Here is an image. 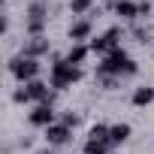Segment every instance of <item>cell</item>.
Segmentation results:
<instances>
[{"instance_id":"cell-9","label":"cell","mask_w":154,"mask_h":154,"mask_svg":"<svg viewBox=\"0 0 154 154\" xmlns=\"http://www.w3.org/2000/svg\"><path fill=\"white\" fill-rule=\"evenodd\" d=\"M91 18H79V21H72L69 24V39L72 42H85V39H91Z\"/></svg>"},{"instance_id":"cell-3","label":"cell","mask_w":154,"mask_h":154,"mask_svg":"<svg viewBox=\"0 0 154 154\" xmlns=\"http://www.w3.org/2000/svg\"><path fill=\"white\" fill-rule=\"evenodd\" d=\"M9 69H12V75L18 82H33V79H39V60L36 57H27V54H15L12 60H9Z\"/></svg>"},{"instance_id":"cell-24","label":"cell","mask_w":154,"mask_h":154,"mask_svg":"<svg viewBox=\"0 0 154 154\" xmlns=\"http://www.w3.org/2000/svg\"><path fill=\"white\" fill-rule=\"evenodd\" d=\"M82 154H85V151H82Z\"/></svg>"},{"instance_id":"cell-12","label":"cell","mask_w":154,"mask_h":154,"mask_svg":"<svg viewBox=\"0 0 154 154\" xmlns=\"http://www.w3.org/2000/svg\"><path fill=\"white\" fill-rule=\"evenodd\" d=\"M27 18L33 21H48V0H33L27 6Z\"/></svg>"},{"instance_id":"cell-20","label":"cell","mask_w":154,"mask_h":154,"mask_svg":"<svg viewBox=\"0 0 154 154\" xmlns=\"http://www.w3.org/2000/svg\"><path fill=\"white\" fill-rule=\"evenodd\" d=\"M12 100H15V103H30V94H27V88H18V91L12 94Z\"/></svg>"},{"instance_id":"cell-5","label":"cell","mask_w":154,"mask_h":154,"mask_svg":"<svg viewBox=\"0 0 154 154\" xmlns=\"http://www.w3.org/2000/svg\"><path fill=\"white\" fill-rule=\"evenodd\" d=\"M72 139V130L66 127V124H51V127H45V142H48V148H60V145H66Z\"/></svg>"},{"instance_id":"cell-19","label":"cell","mask_w":154,"mask_h":154,"mask_svg":"<svg viewBox=\"0 0 154 154\" xmlns=\"http://www.w3.org/2000/svg\"><path fill=\"white\" fill-rule=\"evenodd\" d=\"M133 36H136L139 42H151V39H148V36H151V30H148V27H133Z\"/></svg>"},{"instance_id":"cell-6","label":"cell","mask_w":154,"mask_h":154,"mask_svg":"<svg viewBox=\"0 0 154 154\" xmlns=\"http://www.w3.org/2000/svg\"><path fill=\"white\" fill-rule=\"evenodd\" d=\"M24 88H27L30 100H36V103H51V97H54V88H51L48 82H42V79H33V82H27Z\"/></svg>"},{"instance_id":"cell-18","label":"cell","mask_w":154,"mask_h":154,"mask_svg":"<svg viewBox=\"0 0 154 154\" xmlns=\"http://www.w3.org/2000/svg\"><path fill=\"white\" fill-rule=\"evenodd\" d=\"M85 154H109V145H103V142H85Z\"/></svg>"},{"instance_id":"cell-16","label":"cell","mask_w":154,"mask_h":154,"mask_svg":"<svg viewBox=\"0 0 154 154\" xmlns=\"http://www.w3.org/2000/svg\"><path fill=\"white\" fill-rule=\"evenodd\" d=\"M91 6H94L91 0H69V12H72V15H85V12H94Z\"/></svg>"},{"instance_id":"cell-8","label":"cell","mask_w":154,"mask_h":154,"mask_svg":"<svg viewBox=\"0 0 154 154\" xmlns=\"http://www.w3.org/2000/svg\"><path fill=\"white\" fill-rule=\"evenodd\" d=\"M21 54H27V57H42V54H48V39L45 36H30V39H24V48H21Z\"/></svg>"},{"instance_id":"cell-21","label":"cell","mask_w":154,"mask_h":154,"mask_svg":"<svg viewBox=\"0 0 154 154\" xmlns=\"http://www.w3.org/2000/svg\"><path fill=\"white\" fill-rule=\"evenodd\" d=\"M60 124H66V127H69V130H72V127H75V124H79V115H72V112H66V115H63V121H60Z\"/></svg>"},{"instance_id":"cell-13","label":"cell","mask_w":154,"mask_h":154,"mask_svg":"<svg viewBox=\"0 0 154 154\" xmlns=\"http://www.w3.org/2000/svg\"><path fill=\"white\" fill-rule=\"evenodd\" d=\"M130 124H112L109 127V139H112V145H121V142H127L130 139Z\"/></svg>"},{"instance_id":"cell-10","label":"cell","mask_w":154,"mask_h":154,"mask_svg":"<svg viewBox=\"0 0 154 154\" xmlns=\"http://www.w3.org/2000/svg\"><path fill=\"white\" fill-rule=\"evenodd\" d=\"M91 54V45H85V42H72L69 45V51L63 54L69 63H75V66H79V63H85V57Z\"/></svg>"},{"instance_id":"cell-4","label":"cell","mask_w":154,"mask_h":154,"mask_svg":"<svg viewBox=\"0 0 154 154\" xmlns=\"http://www.w3.org/2000/svg\"><path fill=\"white\" fill-rule=\"evenodd\" d=\"M124 36V30L121 27H109L103 36H97V39H91L88 45H91V51H100V54H109L112 48H118V39Z\"/></svg>"},{"instance_id":"cell-7","label":"cell","mask_w":154,"mask_h":154,"mask_svg":"<svg viewBox=\"0 0 154 154\" xmlns=\"http://www.w3.org/2000/svg\"><path fill=\"white\" fill-rule=\"evenodd\" d=\"M27 121H30L33 127H51V124H54V109H51V103H39V106L27 115Z\"/></svg>"},{"instance_id":"cell-22","label":"cell","mask_w":154,"mask_h":154,"mask_svg":"<svg viewBox=\"0 0 154 154\" xmlns=\"http://www.w3.org/2000/svg\"><path fill=\"white\" fill-rule=\"evenodd\" d=\"M148 15H151V3L142 0V3H139V18H148Z\"/></svg>"},{"instance_id":"cell-14","label":"cell","mask_w":154,"mask_h":154,"mask_svg":"<svg viewBox=\"0 0 154 154\" xmlns=\"http://www.w3.org/2000/svg\"><path fill=\"white\" fill-rule=\"evenodd\" d=\"M88 142H103V145H109V148H112L109 127H106V124H94V127H91V133H88Z\"/></svg>"},{"instance_id":"cell-2","label":"cell","mask_w":154,"mask_h":154,"mask_svg":"<svg viewBox=\"0 0 154 154\" xmlns=\"http://www.w3.org/2000/svg\"><path fill=\"white\" fill-rule=\"evenodd\" d=\"M127 66H130V57H127V51L124 48H112L106 57H103V63L97 66V75L103 79V75H127Z\"/></svg>"},{"instance_id":"cell-11","label":"cell","mask_w":154,"mask_h":154,"mask_svg":"<svg viewBox=\"0 0 154 154\" xmlns=\"http://www.w3.org/2000/svg\"><path fill=\"white\" fill-rule=\"evenodd\" d=\"M115 15H121L124 21H133V18H139V3H133V0H118Z\"/></svg>"},{"instance_id":"cell-17","label":"cell","mask_w":154,"mask_h":154,"mask_svg":"<svg viewBox=\"0 0 154 154\" xmlns=\"http://www.w3.org/2000/svg\"><path fill=\"white\" fill-rule=\"evenodd\" d=\"M24 30H27V36H45V33H42V30H45V21L27 18V21H24Z\"/></svg>"},{"instance_id":"cell-1","label":"cell","mask_w":154,"mask_h":154,"mask_svg":"<svg viewBox=\"0 0 154 154\" xmlns=\"http://www.w3.org/2000/svg\"><path fill=\"white\" fill-rule=\"evenodd\" d=\"M79 79H82V66H75L66 57L54 54V63H51V72H48V85L54 91H66V88H72Z\"/></svg>"},{"instance_id":"cell-15","label":"cell","mask_w":154,"mask_h":154,"mask_svg":"<svg viewBox=\"0 0 154 154\" xmlns=\"http://www.w3.org/2000/svg\"><path fill=\"white\" fill-rule=\"evenodd\" d=\"M148 103H154V88H151V85L136 88V91H133V106H148Z\"/></svg>"},{"instance_id":"cell-23","label":"cell","mask_w":154,"mask_h":154,"mask_svg":"<svg viewBox=\"0 0 154 154\" xmlns=\"http://www.w3.org/2000/svg\"><path fill=\"white\" fill-rule=\"evenodd\" d=\"M36 154H54V151H51V148H45V151H36Z\"/></svg>"}]
</instances>
